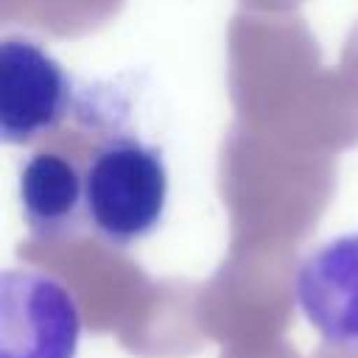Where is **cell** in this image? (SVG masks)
Listing matches in <instances>:
<instances>
[{
    "mask_svg": "<svg viewBox=\"0 0 358 358\" xmlns=\"http://www.w3.org/2000/svg\"><path fill=\"white\" fill-rule=\"evenodd\" d=\"M296 305L333 347L358 352V232L324 241L296 268Z\"/></svg>",
    "mask_w": 358,
    "mask_h": 358,
    "instance_id": "obj_4",
    "label": "cell"
},
{
    "mask_svg": "<svg viewBox=\"0 0 358 358\" xmlns=\"http://www.w3.org/2000/svg\"><path fill=\"white\" fill-rule=\"evenodd\" d=\"M73 101L64 67L34 39L6 36L0 45V137L25 145L56 129Z\"/></svg>",
    "mask_w": 358,
    "mask_h": 358,
    "instance_id": "obj_3",
    "label": "cell"
},
{
    "mask_svg": "<svg viewBox=\"0 0 358 358\" xmlns=\"http://www.w3.org/2000/svg\"><path fill=\"white\" fill-rule=\"evenodd\" d=\"M20 204L39 238H59L87 218L84 173L59 151H36L20 168Z\"/></svg>",
    "mask_w": 358,
    "mask_h": 358,
    "instance_id": "obj_5",
    "label": "cell"
},
{
    "mask_svg": "<svg viewBox=\"0 0 358 358\" xmlns=\"http://www.w3.org/2000/svg\"><path fill=\"white\" fill-rule=\"evenodd\" d=\"M81 316L73 294L50 274H0V358H76Z\"/></svg>",
    "mask_w": 358,
    "mask_h": 358,
    "instance_id": "obj_2",
    "label": "cell"
},
{
    "mask_svg": "<svg viewBox=\"0 0 358 358\" xmlns=\"http://www.w3.org/2000/svg\"><path fill=\"white\" fill-rule=\"evenodd\" d=\"M87 221L112 246L148 238L168 207L162 151L137 137L106 140L84 171Z\"/></svg>",
    "mask_w": 358,
    "mask_h": 358,
    "instance_id": "obj_1",
    "label": "cell"
}]
</instances>
